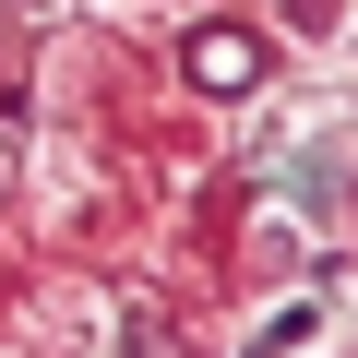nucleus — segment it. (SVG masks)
Returning <instances> with one entry per match:
<instances>
[{"label":"nucleus","mask_w":358,"mask_h":358,"mask_svg":"<svg viewBox=\"0 0 358 358\" xmlns=\"http://www.w3.org/2000/svg\"><path fill=\"white\" fill-rule=\"evenodd\" d=\"M275 24H287L299 48H334V36H346V0H275Z\"/></svg>","instance_id":"nucleus-1"}]
</instances>
